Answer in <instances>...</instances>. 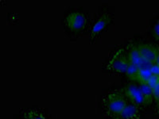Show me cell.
<instances>
[{
	"instance_id": "cell-1",
	"label": "cell",
	"mask_w": 159,
	"mask_h": 119,
	"mask_svg": "<svg viewBox=\"0 0 159 119\" xmlns=\"http://www.w3.org/2000/svg\"><path fill=\"white\" fill-rule=\"evenodd\" d=\"M127 104L126 96L120 91L111 92L103 99L105 111L113 119L117 118Z\"/></svg>"
},
{
	"instance_id": "cell-2",
	"label": "cell",
	"mask_w": 159,
	"mask_h": 119,
	"mask_svg": "<svg viewBox=\"0 0 159 119\" xmlns=\"http://www.w3.org/2000/svg\"><path fill=\"white\" fill-rule=\"evenodd\" d=\"M129 63L127 55L124 53L123 49H119L111 58L107 64V69L116 73H125Z\"/></svg>"
},
{
	"instance_id": "cell-3",
	"label": "cell",
	"mask_w": 159,
	"mask_h": 119,
	"mask_svg": "<svg viewBox=\"0 0 159 119\" xmlns=\"http://www.w3.org/2000/svg\"><path fill=\"white\" fill-rule=\"evenodd\" d=\"M65 23L72 31H80L85 27L87 24V18L81 12H72L67 16Z\"/></svg>"
},
{
	"instance_id": "cell-4",
	"label": "cell",
	"mask_w": 159,
	"mask_h": 119,
	"mask_svg": "<svg viewBox=\"0 0 159 119\" xmlns=\"http://www.w3.org/2000/svg\"><path fill=\"white\" fill-rule=\"evenodd\" d=\"M123 94L126 96V98H127L131 102V103L135 104L138 107L146 106L140 87L138 85L134 83L127 85L123 90Z\"/></svg>"
},
{
	"instance_id": "cell-5",
	"label": "cell",
	"mask_w": 159,
	"mask_h": 119,
	"mask_svg": "<svg viewBox=\"0 0 159 119\" xmlns=\"http://www.w3.org/2000/svg\"><path fill=\"white\" fill-rule=\"evenodd\" d=\"M138 46L140 55L144 61L149 62V63L154 64L157 59V53H158L159 49L154 45H150L147 43L139 44Z\"/></svg>"
},
{
	"instance_id": "cell-6",
	"label": "cell",
	"mask_w": 159,
	"mask_h": 119,
	"mask_svg": "<svg viewBox=\"0 0 159 119\" xmlns=\"http://www.w3.org/2000/svg\"><path fill=\"white\" fill-rule=\"evenodd\" d=\"M110 16L107 14H103L97 19L95 24L92 26V31H91V40H93L97 35H99L105 27L108 25L110 22Z\"/></svg>"
},
{
	"instance_id": "cell-7",
	"label": "cell",
	"mask_w": 159,
	"mask_h": 119,
	"mask_svg": "<svg viewBox=\"0 0 159 119\" xmlns=\"http://www.w3.org/2000/svg\"><path fill=\"white\" fill-rule=\"evenodd\" d=\"M139 107L133 103H127L116 119H139Z\"/></svg>"
},
{
	"instance_id": "cell-8",
	"label": "cell",
	"mask_w": 159,
	"mask_h": 119,
	"mask_svg": "<svg viewBox=\"0 0 159 119\" xmlns=\"http://www.w3.org/2000/svg\"><path fill=\"white\" fill-rule=\"evenodd\" d=\"M127 57H128L129 61L134 64L139 66L143 62V60L142 58L140 52L137 45H131L129 47L128 52H127Z\"/></svg>"
},
{
	"instance_id": "cell-9",
	"label": "cell",
	"mask_w": 159,
	"mask_h": 119,
	"mask_svg": "<svg viewBox=\"0 0 159 119\" xmlns=\"http://www.w3.org/2000/svg\"><path fill=\"white\" fill-rule=\"evenodd\" d=\"M139 87L141 90L142 95L143 96L145 101V105L148 106L152 103L154 99V93H153V89L147 85V83H139Z\"/></svg>"
},
{
	"instance_id": "cell-10",
	"label": "cell",
	"mask_w": 159,
	"mask_h": 119,
	"mask_svg": "<svg viewBox=\"0 0 159 119\" xmlns=\"http://www.w3.org/2000/svg\"><path fill=\"white\" fill-rule=\"evenodd\" d=\"M151 76L152 73L150 68H139L136 81L139 82V83H146Z\"/></svg>"
},
{
	"instance_id": "cell-11",
	"label": "cell",
	"mask_w": 159,
	"mask_h": 119,
	"mask_svg": "<svg viewBox=\"0 0 159 119\" xmlns=\"http://www.w3.org/2000/svg\"><path fill=\"white\" fill-rule=\"evenodd\" d=\"M139 71V66H137V65L134 64H132L130 62V63H129L128 67H127V71H126V72H125V74L127 75L128 79H130V80L136 81Z\"/></svg>"
},
{
	"instance_id": "cell-12",
	"label": "cell",
	"mask_w": 159,
	"mask_h": 119,
	"mask_svg": "<svg viewBox=\"0 0 159 119\" xmlns=\"http://www.w3.org/2000/svg\"><path fill=\"white\" fill-rule=\"evenodd\" d=\"M20 119H46L42 114L36 110H30L23 115V117Z\"/></svg>"
},
{
	"instance_id": "cell-13",
	"label": "cell",
	"mask_w": 159,
	"mask_h": 119,
	"mask_svg": "<svg viewBox=\"0 0 159 119\" xmlns=\"http://www.w3.org/2000/svg\"><path fill=\"white\" fill-rule=\"evenodd\" d=\"M158 82H159V76L152 75V76L149 78V79L147 80V82L146 83H147V85H149V86L153 89L154 87H155L156 85L158 83Z\"/></svg>"
},
{
	"instance_id": "cell-14",
	"label": "cell",
	"mask_w": 159,
	"mask_h": 119,
	"mask_svg": "<svg viewBox=\"0 0 159 119\" xmlns=\"http://www.w3.org/2000/svg\"><path fill=\"white\" fill-rule=\"evenodd\" d=\"M150 70H151L152 75L159 76V65L158 64H154Z\"/></svg>"
},
{
	"instance_id": "cell-15",
	"label": "cell",
	"mask_w": 159,
	"mask_h": 119,
	"mask_svg": "<svg viewBox=\"0 0 159 119\" xmlns=\"http://www.w3.org/2000/svg\"><path fill=\"white\" fill-rule=\"evenodd\" d=\"M153 33H154V36L156 39L159 42V23L157 22V23L154 25V29H153Z\"/></svg>"
},
{
	"instance_id": "cell-16",
	"label": "cell",
	"mask_w": 159,
	"mask_h": 119,
	"mask_svg": "<svg viewBox=\"0 0 159 119\" xmlns=\"http://www.w3.org/2000/svg\"><path fill=\"white\" fill-rule=\"evenodd\" d=\"M153 93H154V99L156 101L159 98V82L155 87L153 88Z\"/></svg>"
},
{
	"instance_id": "cell-17",
	"label": "cell",
	"mask_w": 159,
	"mask_h": 119,
	"mask_svg": "<svg viewBox=\"0 0 159 119\" xmlns=\"http://www.w3.org/2000/svg\"><path fill=\"white\" fill-rule=\"evenodd\" d=\"M154 64H157L159 65V51H158V53H157V59H156V61Z\"/></svg>"
},
{
	"instance_id": "cell-18",
	"label": "cell",
	"mask_w": 159,
	"mask_h": 119,
	"mask_svg": "<svg viewBox=\"0 0 159 119\" xmlns=\"http://www.w3.org/2000/svg\"><path fill=\"white\" fill-rule=\"evenodd\" d=\"M156 104H157V111L159 112V98L158 99H157V100H156Z\"/></svg>"
},
{
	"instance_id": "cell-19",
	"label": "cell",
	"mask_w": 159,
	"mask_h": 119,
	"mask_svg": "<svg viewBox=\"0 0 159 119\" xmlns=\"http://www.w3.org/2000/svg\"><path fill=\"white\" fill-rule=\"evenodd\" d=\"M157 22H158V23H159V18H158V20H157Z\"/></svg>"
}]
</instances>
